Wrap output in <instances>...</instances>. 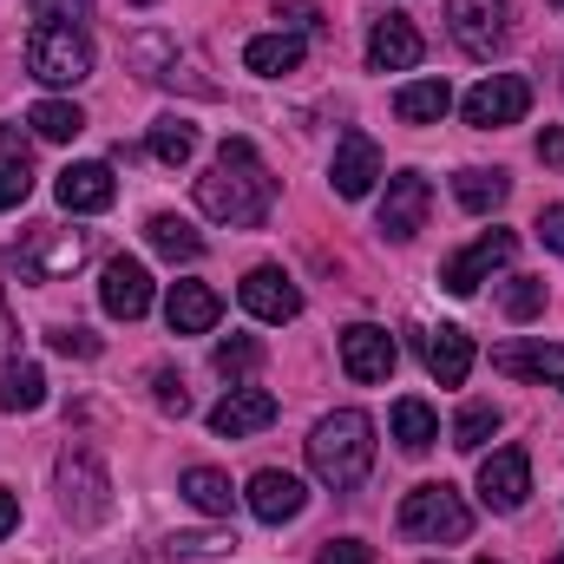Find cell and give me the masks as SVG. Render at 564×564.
<instances>
[{
  "label": "cell",
  "instance_id": "cell-19",
  "mask_svg": "<svg viewBox=\"0 0 564 564\" xmlns=\"http://www.w3.org/2000/svg\"><path fill=\"white\" fill-rule=\"evenodd\" d=\"M217 315H224V295H217L210 282H171V295H164L171 335H210Z\"/></svg>",
  "mask_w": 564,
  "mask_h": 564
},
{
  "label": "cell",
  "instance_id": "cell-18",
  "mask_svg": "<svg viewBox=\"0 0 564 564\" xmlns=\"http://www.w3.org/2000/svg\"><path fill=\"white\" fill-rule=\"evenodd\" d=\"M250 512L263 519V525H289V519H302V506H308V486L295 479V473H282V466H263L257 479H250Z\"/></svg>",
  "mask_w": 564,
  "mask_h": 564
},
{
  "label": "cell",
  "instance_id": "cell-42",
  "mask_svg": "<svg viewBox=\"0 0 564 564\" xmlns=\"http://www.w3.org/2000/svg\"><path fill=\"white\" fill-rule=\"evenodd\" d=\"M276 20H289V33H315V0H276Z\"/></svg>",
  "mask_w": 564,
  "mask_h": 564
},
{
  "label": "cell",
  "instance_id": "cell-17",
  "mask_svg": "<svg viewBox=\"0 0 564 564\" xmlns=\"http://www.w3.org/2000/svg\"><path fill=\"white\" fill-rule=\"evenodd\" d=\"M421 59H426V40L414 33V20H401V13L375 20V33H368V66L375 73H414Z\"/></svg>",
  "mask_w": 564,
  "mask_h": 564
},
{
  "label": "cell",
  "instance_id": "cell-3",
  "mask_svg": "<svg viewBox=\"0 0 564 564\" xmlns=\"http://www.w3.org/2000/svg\"><path fill=\"white\" fill-rule=\"evenodd\" d=\"M53 492H59V512H66L73 525H99V519L112 512V473H106L99 453L79 446V440L59 453V466H53Z\"/></svg>",
  "mask_w": 564,
  "mask_h": 564
},
{
  "label": "cell",
  "instance_id": "cell-39",
  "mask_svg": "<svg viewBox=\"0 0 564 564\" xmlns=\"http://www.w3.org/2000/svg\"><path fill=\"white\" fill-rule=\"evenodd\" d=\"M26 191H33L26 164H7V171H0V210H20V204H26Z\"/></svg>",
  "mask_w": 564,
  "mask_h": 564
},
{
  "label": "cell",
  "instance_id": "cell-36",
  "mask_svg": "<svg viewBox=\"0 0 564 564\" xmlns=\"http://www.w3.org/2000/svg\"><path fill=\"white\" fill-rule=\"evenodd\" d=\"M151 401H158L164 414H177V421L191 414V394H184V381H177L171 368H158V375H151Z\"/></svg>",
  "mask_w": 564,
  "mask_h": 564
},
{
  "label": "cell",
  "instance_id": "cell-25",
  "mask_svg": "<svg viewBox=\"0 0 564 564\" xmlns=\"http://www.w3.org/2000/svg\"><path fill=\"white\" fill-rule=\"evenodd\" d=\"M46 408V375L40 361H7L0 368V414H40Z\"/></svg>",
  "mask_w": 564,
  "mask_h": 564
},
{
  "label": "cell",
  "instance_id": "cell-11",
  "mask_svg": "<svg viewBox=\"0 0 564 564\" xmlns=\"http://www.w3.org/2000/svg\"><path fill=\"white\" fill-rule=\"evenodd\" d=\"M426 210H433V184L421 171H401L388 177V197H381V237L388 243H414L426 230Z\"/></svg>",
  "mask_w": 564,
  "mask_h": 564
},
{
  "label": "cell",
  "instance_id": "cell-49",
  "mask_svg": "<svg viewBox=\"0 0 564 564\" xmlns=\"http://www.w3.org/2000/svg\"><path fill=\"white\" fill-rule=\"evenodd\" d=\"M479 564H499V558H479Z\"/></svg>",
  "mask_w": 564,
  "mask_h": 564
},
{
  "label": "cell",
  "instance_id": "cell-2",
  "mask_svg": "<svg viewBox=\"0 0 564 564\" xmlns=\"http://www.w3.org/2000/svg\"><path fill=\"white\" fill-rule=\"evenodd\" d=\"M375 466V421L361 408H335L328 421H315L308 433V473L328 492H355Z\"/></svg>",
  "mask_w": 564,
  "mask_h": 564
},
{
  "label": "cell",
  "instance_id": "cell-5",
  "mask_svg": "<svg viewBox=\"0 0 564 564\" xmlns=\"http://www.w3.org/2000/svg\"><path fill=\"white\" fill-rule=\"evenodd\" d=\"M401 532L421 539V545H459L473 532V506L459 499V486L433 479V486H414L401 499Z\"/></svg>",
  "mask_w": 564,
  "mask_h": 564
},
{
  "label": "cell",
  "instance_id": "cell-8",
  "mask_svg": "<svg viewBox=\"0 0 564 564\" xmlns=\"http://www.w3.org/2000/svg\"><path fill=\"white\" fill-rule=\"evenodd\" d=\"M532 112V86L519 73H492L466 93V126L473 132H499V126H519Z\"/></svg>",
  "mask_w": 564,
  "mask_h": 564
},
{
  "label": "cell",
  "instance_id": "cell-37",
  "mask_svg": "<svg viewBox=\"0 0 564 564\" xmlns=\"http://www.w3.org/2000/svg\"><path fill=\"white\" fill-rule=\"evenodd\" d=\"M126 53H132V59H139L144 73H151V79H164V73H171V66H177V59H171V46H164V40H158V33H144V40H132V46H126Z\"/></svg>",
  "mask_w": 564,
  "mask_h": 564
},
{
  "label": "cell",
  "instance_id": "cell-26",
  "mask_svg": "<svg viewBox=\"0 0 564 564\" xmlns=\"http://www.w3.org/2000/svg\"><path fill=\"white\" fill-rule=\"evenodd\" d=\"M446 106H453V86H446V79H414V86L394 93V119H401V126H440Z\"/></svg>",
  "mask_w": 564,
  "mask_h": 564
},
{
  "label": "cell",
  "instance_id": "cell-46",
  "mask_svg": "<svg viewBox=\"0 0 564 564\" xmlns=\"http://www.w3.org/2000/svg\"><path fill=\"white\" fill-rule=\"evenodd\" d=\"M13 525H20V499H13V492H7V486H0V539H7V532H13Z\"/></svg>",
  "mask_w": 564,
  "mask_h": 564
},
{
  "label": "cell",
  "instance_id": "cell-31",
  "mask_svg": "<svg viewBox=\"0 0 564 564\" xmlns=\"http://www.w3.org/2000/svg\"><path fill=\"white\" fill-rule=\"evenodd\" d=\"M151 158L171 164V171L191 164V158H197V126H184V119H158V126H151Z\"/></svg>",
  "mask_w": 564,
  "mask_h": 564
},
{
  "label": "cell",
  "instance_id": "cell-45",
  "mask_svg": "<svg viewBox=\"0 0 564 564\" xmlns=\"http://www.w3.org/2000/svg\"><path fill=\"white\" fill-rule=\"evenodd\" d=\"M539 158H545V164H564V126L539 132Z\"/></svg>",
  "mask_w": 564,
  "mask_h": 564
},
{
  "label": "cell",
  "instance_id": "cell-43",
  "mask_svg": "<svg viewBox=\"0 0 564 564\" xmlns=\"http://www.w3.org/2000/svg\"><path fill=\"white\" fill-rule=\"evenodd\" d=\"M539 237L564 257V204H545V210H539Z\"/></svg>",
  "mask_w": 564,
  "mask_h": 564
},
{
  "label": "cell",
  "instance_id": "cell-9",
  "mask_svg": "<svg viewBox=\"0 0 564 564\" xmlns=\"http://www.w3.org/2000/svg\"><path fill=\"white\" fill-rule=\"evenodd\" d=\"M93 257V237L86 230H66V224H40L33 230V243H26V276L33 282H59V276H73L79 263Z\"/></svg>",
  "mask_w": 564,
  "mask_h": 564
},
{
  "label": "cell",
  "instance_id": "cell-24",
  "mask_svg": "<svg viewBox=\"0 0 564 564\" xmlns=\"http://www.w3.org/2000/svg\"><path fill=\"white\" fill-rule=\"evenodd\" d=\"M177 492H184L204 519H230V512H237V486H230L217 466H191V473L177 479Z\"/></svg>",
  "mask_w": 564,
  "mask_h": 564
},
{
  "label": "cell",
  "instance_id": "cell-50",
  "mask_svg": "<svg viewBox=\"0 0 564 564\" xmlns=\"http://www.w3.org/2000/svg\"><path fill=\"white\" fill-rule=\"evenodd\" d=\"M552 7H564V0H552Z\"/></svg>",
  "mask_w": 564,
  "mask_h": 564
},
{
  "label": "cell",
  "instance_id": "cell-28",
  "mask_svg": "<svg viewBox=\"0 0 564 564\" xmlns=\"http://www.w3.org/2000/svg\"><path fill=\"white\" fill-rule=\"evenodd\" d=\"M144 237H151V250H158L164 263H197V257H204V230H191V224L171 217V210H158V217L144 224Z\"/></svg>",
  "mask_w": 564,
  "mask_h": 564
},
{
  "label": "cell",
  "instance_id": "cell-23",
  "mask_svg": "<svg viewBox=\"0 0 564 564\" xmlns=\"http://www.w3.org/2000/svg\"><path fill=\"white\" fill-rule=\"evenodd\" d=\"M302 53H308V40H302V33H257V40L243 46V66H250V73H263V79H282V73H295V66H302Z\"/></svg>",
  "mask_w": 564,
  "mask_h": 564
},
{
  "label": "cell",
  "instance_id": "cell-20",
  "mask_svg": "<svg viewBox=\"0 0 564 564\" xmlns=\"http://www.w3.org/2000/svg\"><path fill=\"white\" fill-rule=\"evenodd\" d=\"M99 302H106L112 322H139L144 308H151V276H144V263L112 257V263H106V282H99Z\"/></svg>",
  "mask_w": 564,
  "mask_h": 564
},
{
  "label": "cell",
  "instance_id": "cell-12",
  "mask_svg": "<svg viewBox=\"0 0 564 564\" xmlns=\"http://www.w3.org/2000/svg\"><path fill=\"white\" fill-rule=\"evenodd\" d=\"M394 361H401V348H394V335H388V328H375V322L341 328V368H348V381L375 388V381H388V375H394Z\"/></svg>",
  "mask_w": 564,
  "mask_h": 564
},
{
  "label": "cell",
  "instance_id": "cell-41",
  "mask_svg": "<svg viewBox=\"0 0 564 564\" xmlns=\"http://www.w3.org/2000/svg\"><path fill=\"white\" fill-rule=\"evenodd\" d=\"M46 341H53V348H59V355H79V361H93V355H99V341H93V335H86V328H53V335H46Z\"/></svg>",
  "mask_w": 564,
  "mask_h": 564
},
{
  "label": "cell",
  "instance_id": "cell-47",
  "mask_svg": "<svg viewBox=\"0 0 564 564\" xmlns=\"http://www.w3.org/2000/svg\"><path fill=\"white\" fill-rule=\"evenodd\" d=\"M132 7H158V0H132Z\"/></svg>",
  "mask_w": 564,
  "mask_h": 564
},
{
  "label": "cell",
  "instance_id": "cell-6",
  "mask_svg": "<svg viewBox=\"0 0 564 564\" xmlns=\"http://www.w3.org/2000/svg\"><path fill=\"white\" fill-rule=\"evenodd\" d=\"M446 33L466 59H492L512 40V0H446Z\"/></svg>",
  "mask_w": 564,
  "mask_h": 564
},
{
  "label": "cell",
  "instance_id": "cell-34",
  "mask_svg": "<svg viewBox=\"0 0 564 564\" xmlns=\"http://www.w3.org/2000/svg\"><path fill=\"white\" fill-rule=\"evenodd\" d=\"M224 552H237L230 532H177L171 539V558L177 564H204V558H224Z\"/></svg>",
  "mask_w": 564,
  "mask_h": 564
},
{
  "label": "cell",
  "instance_id": "cell-40",
  "mask_svg": "<svg viewBox=\"0 0 564 564\" xmlns=\"http://www.w3.org/2000/svg\"><path fill=\"white\" fill-rule=\"evenodd\" d=\"M26 7H33V20H73V26L93 13V0H26Z\"/></svg>",
  "mask_w": 564,
  "mask_h": 564
},
{
  "label": "cell",
  "instance_id": "cell-48",
  "mask_svg": "<svg viewBox=\"0 0 564 564\" xmlns=\"http://www.w3.org/2000/svg\"><path fill=\"white\" fill-rule=\"evenodd\" d=\"M545 564H564V552H558V558H545Z\"/></svg>",
  "mask_w": 564,
  "mask_h": 564
},
{
  "label": "cell",
  "instance_id": "cell-14",
  "mask_svg": "<svg viewBox=\"0 0 564 564\" xmlns=\"http://www.w3.org/2000/svg\"><path fill=\"white\" fill-rule=\"evenodd\" d=\"M375 177H381V144L368 139V132H341L335 139V164H328V184H335V197H368L375 191Z\"/></svg>",
  "mask_w": 564,
  "mask_h": 564
},
{
  "label": "cell",
  "instance_id": "cell-4",
  "mask_svg": "<svg viewBox=\"0 0 564 564\" xmlns=\"http://www.w3.org/2000/svg\"><path fill=\"white\" fill-rule=\"evenodd\" d=\"M26 73L40 86H79L93 73V40L73 20H40L26 33Z\"/></svg>",
  "mask_w": 564,
  "mask_h": 564
},
{
  "label": "cell",
  "instance_id": "cell-1",
  "mask_svg": "<svg viewBox=\"0 0 564 564\" xmlns=\"http://www.w3.org/2000/svg\"><path fill=\"white\" fill-rule=\"evenodd\" d=\"M197 210H204L210 224H230V230H257V224H270V210H276V177H270V164L257 158V144L250 139H224L217 144L210 171L197 177Z\"/></svg>",
  "mask_w": 564,
  "mask_h": 564
},
{
  "label": "cell",
  "instance_id": "cell-51",
  "mask_svg": "<svg viewBox=\"0 0 564 564\" xmlns=\"http://www.w3.org/2000/svg\"><path fill=\"white\" fill-rule=\"evenodd\" d=\"M440 564H446V558H440Z\"/></svg>",
  "mask_w": 564,
  "mask_h": 564
},
{
  "label": "cell",
  "instance_id": "cell-32",
  "mask_svg": "<svg viewBox=\"0 0 564 564\" xmlns=\"http://www.w3.org/2000/svg\"><path fill=\"white\" fill-rule=\"evenodd\" d=\"M210 361H217V375L243 381V375H257V368H263V341H257V335H224Z\"/></svg>",
  "mask_w": 564,
  "mask_h": 564
},
{
  "label": "cell",
  "instance_id": "cell-22",
  "mask_svg": "<svg viewBox=\"0 0 564 564\" xmlns=\"http://www.w3.org/2000/svg\"><path fill=\"white\" fill-rule=\"evenodd\" d=\"M499 375H525V381H558L564 388V341H506L492 355Z\"/></svg>",
  "mask_w": 564,
  "mask_h": 564
},
{
  "label": "cell",
  "instance_id": "cell-10",
  "mask_svg": "<svg viewBox=\"0 0 564 564\" xmlns=\"http://www.w3.org/2000/svg\"><path fill=\"white\" fill-rule=\"evenodd\" d=\"M479 499L492 512H519L532 499V453L525 446H499L479 459Z\"/></svg>",
  "mask_w": 564,
  "mask_h": 564
},
{
  "label": "cell",
  "instance_id": "cell-38",
  "mask_svg": "<svg viewBox=\"0 0 564 564\" xmlns=\"http://www.w3.org/2000/svg\"><path fill=\"white\" fill-rule=\"evenodd\" d=\"M315 564H381V558H375V545H361V539H328V545L315 552Z\"/></svg>",
  "mask_w": 564,
  "mask_h": 564
},
{
  "label": "cell",
  "instance_id": "cell-16",
  "mask_svg": "<svg viewBox=\"0 0 564 564\" xmlns=\"http://www.w3.org/2000/svg\"><path fill=\"white\" fill-rule=\"evenodd\" d=\"M276 421V394L270 388H230L217 408H210V433L217 440H250Z\"/></svg>",
  "mask_w": 564,
  "mask_h": 564
},
{
  "label": "cell",
  "instance_id": "cell-21",
  "mask_svg": "<svg viewBox=\"0 0 564 564\" xmlns=\"http://www.w3.org/2000/svg\"><path fill=\"white\" fill-rule=\"evenodd\" d=\"M421 355H426V375H433L440 388H459V381L473 375V335H466V328H453V322L426 328Z\"/></svg>",
  "mask_w": 564,
  "mask_h": 564
},
{
  "label": "cell",
  "instance_id": "cell-13",
  "mask_svg": "<svg viewBox=\"0 0 564 564\" xmlns=\"http://www.w3.org/2000/svg\"><path fill=\"white\" fill-rule=\"evenodd\" d=\"M53 197H59V210H73V217H99V210H112L119 177H112V164L86 158V164H66V171H59Z\"/></svg>",
  "mask_w": 564,
  "mask_h": 564
},
{
  "label": "cell",
  "instance_id": "cell-35",
  "mask_svg": "<svg viewBox=\"0 0 564 564\" xmlns=\"http://www.w3.org/2000/svg\"><path fill=\"white\" fill-rule=\"evenodd\" d=\"M499 302H506V315H512V322H532V315L545 308V282H539V276H512Z\"/></svg>",
  "mask_w": 564,
  "mask_h": 564
},
{
  "label": "cell",
  "instance_id": "cell-15",
  "mask_svg": "<svg viewBox=\"0 0 564 564\" xmlns=\"http://www.w3.org/2000/svg\"><path fill=\"white\" fill-rule=\"evenodd\" d=\"M237 302H243L257 322H295V315H302V289L282 276L276 263H257L250 276L237 282Z\"/></svg>",
  "mask_w": 564,
  "mask_h": 564
},
{
  "label": "cell",
  "instance_id": "cell-29",
  "mask_svg": "<svg viewBox=\"0 0 564 564\" xmlns=\"http://www.w3.org/2000/svg\"><path fill=\"white\" fill-rule=\"evenodd\" d=\"M26 126H33L40 139L66 144V139H79V132H86V112H79L73 99H40V106L26 112Z\"/></svg>",
  "mask_w": 564,
  "mask_h": 564
},
{
  "label": "cell",
  "instance_id": "cell-7",
  "mask_svg": "<svg viewBox=\"0 0 564 564\" xmlns=\"http://www.w3.org/2000/svg\"><path fill=\"white\" fill-rule=\"evenodd\" d=\"M512 257H519V237H512V230H486V237H473L459 257L440 263V289H446V295H479V282H492V270H506Z\"/></svg>",
  "mask_w": 564,
  "mask_h": 564
},
{
  "label": "cell",
  "instance_id": "cell-44",
  "mask_svg": "<svg viewBox=\"0 0 564 564\" xmlns=\"http://www.w3.org/2000/svg\"><path fill=\"white\" fill-rule=\"evenodd\" d=\"M0 158H13V164H26V158H33V139H26L20 126H0Z\"/></svg>",
  "mask_w": 564,
  "mask_h": 564
},
{
  "label": "cell",
  "instance_id": "cell-30",
  "mask_svg": "<svg viewBox=\"0 0 564 564\" xmlns=\"http://www.w3.org/2000/svg\"><path fill=\"white\" fill-rule=\"evenodd\" d=\"M394 440H401V453H426L433 440H440V421H433V408L426 401H394Z\"/></svg>",
  "mask_w": 564,
  "mask_h": 564
},
{
  "label": "cell",
  "instance_id": "cell-33",
  "mask_svg": "<svg viewBox=\"0 0 564 564\" xmlns=\"http://www.w3.org/2000/svg\"><path fill=\"white\" fill-rule=\"evenodd\" d=\"M492 433H499V408H492V401H473V408L453 421V446H459V453H479Z\"/></svg>",
  "mask_w": 564,
  "mask_h": 564
},
{
  "label": "cell",
  "instance_id": "cell-27",
  "mask_svg": "<svg viewBox=\"0 0 564 564\" xmlns=\"http://www.w3.org/2000/svg\"><path fill=\"white\" fill-rule=\"evenodd\" d=\"M453 197H459L473 217H492V210L512 197V177H506V171H486V164H473V171H459V177H453Z\"/></svg>",
  "mask_w": 564,
  "mask_h": 564
}]
</instances>
